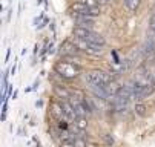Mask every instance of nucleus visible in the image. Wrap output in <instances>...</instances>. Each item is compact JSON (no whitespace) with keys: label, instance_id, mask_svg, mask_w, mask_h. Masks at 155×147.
<instances>
[{"label":"nucleus","instance_id":"nucleus-17","mask_svg":"<svg viewBox=\"0 0 155 147\" xmlns=\"http://www.w3.org/2000/svg\"><path fill=\"white\" fill-rule=\"evenodd\" d=\"M58 127H60L61 130H68V123H66L64 118H63V120H58Z\"/></svg>","mask_w":155,"mask_h":147},{"label":"nucleus","instance_id":"nucleus-1","mask_svg":"<svg viewBox=\"0 0 155 147\" xmlns=\"http://www.w3.org/2000/svg\"><path fill=\"white\" fill-rule=\"evenodd\" d=\"M74 37L77 38H83L86 41H91V43H95V45H100V46H104L106 45V40L101 34L89 29V28H81V26H75L74 31H72Z\"/></svg>","mask_w":155,"mask_h":147},{"label":"nucleus","instance_id":"nucleus-3","mask_svg":"<svg viewBox=\"0 0 155 147\" xmlns=\"http://www.w3.org/2000/svg\"><path fill=\"white\" fill-rule=\"evenodd\" d=\"M54 71L60 74L64 80H72L81 72V65H72V63L61 60L54 66Z\"/></svg>","mask_w":155,"mask_h":147},{"label":"nucleus","instance_id":"nucleus-12","mask_svg":"<svg viewBox=\"0 0 155 147\" xmlns=\"http://www.w3.org/2000/svg\"><path fill=\"white\" fill-rule=\"evenodd\" d=\"M123 3H124V6H126L127 11L135 12V11L138 9L140 3H141V0H123Z\"/></svg>","mask_w":155,"mask_h":147},{"label":"nucleus","instance_id":"nucleus-21","mask_svg":"<svg viewBox=\"0 0 155 147\" xmlns=\"http://www.w3.org/2000/svg\"><path fill=\"white\" fill-rule=\"evenodd\" d=\"M15 71H17V66H15V63H14V66L11 68V75H15Z\"/></svg>","mask_w":155,"mask_h":147},{"label":"nucleus","instance_id":"nucleus-20","mask_svg":"<svg viewBox=\"0 0 155 147\" xmlns=\"http://www.w3.org/2000/svg\"><path fill=\"white\" fill-rule=\"evenodd\" d=\"M9 57H11V49H8V51H6V57H5V63H8V60H9Z\"/></svg>","mask_w":155,"mask_h":147},{"label":"nucleus","instance_id":"nucleus-24","mask_svg":"<svg viewBox=\"0 0 155 147\" xmlns=\"http://www.w3.org/2000/svg\"><path fill=\"white\" fill-rule=\"evenodd\" d=\"M54 25H55L54 22H51V25H49V28L52 29V32H55V26H54Z\"/></svg>","mask_w":155,"mask_h":147},{"label":"nucleus","instance_id":"nucleus-10","mask_svg":"<svg viewBox=\"0 0 155 147\" xmlns=\"http://www.w3.org/2000/svg\"><path fill=\"white\" fill-rule=\"evenodd\" d=\"M91 92H92L97 98L104 100V101L110 98V95H109V92H107L106 86H91Z\"/></svg>","mask_w":155,"mask_h":147},{"label":"nucleus","instance_id":"nucleus-25","mask_svg":"<svg viewBox=\"0 0 155 147\" xmlns=\"http://www.w3.org/2000/svg\"><path fill=\"white\" fill-rule=\"evenodd\" d=\"M11 12H12V9H9V11H8V17H6V20H8V22L11 20Z\"/></svg>","mask_w":155,"mask_h":147},{"label":"nucleus","instance_id":"nucleus-23","mask_svg":"<svg viewBox=\"0 0 155 147\" xmlns=\"http://www.w3.org/2000/svg\"><path fill=\"white\" fill-rule=\"evenodd\" d=\"M35 106H37V107H41V106H43V101H40V100H38V101L35 103Z\"/></svg>","mask_w":155,"mask_h":147},{"label":"nucleus","instance_id":"nucleus-8","mask_svg":"<svg viewBox=\"0 0 155 147\" xmlns=\"http://www.w3.org/2000/svg\"><path fill=\"white\" fill-rule=\"evenodd\" d=\"M60 106H61V109H63V113H64V118L66 120H75L77 118V115H75V112H74V107H72V104L69 103V100H61L60 101Z\"/></svg>","mask_w":155,"mask_h":147},{"label":"nucleus","instance_id":"nucleus-22","mask_svg":"<svg viewBox=\"0 0 155 147\" xmlns=\"http://www.w3.org/2000/svg\"><path fill=\"white\" fill-rule=\"evenodd\" d=\"M38 85H40V81H38V80H35V81H34V86H32V91H34V89H37V88H38Z\"/></svg>","mask_w":155,"mask_h":147},{"label":"nucleus","instance_id":"nucleus-7","mask_svg":"<svg viewBox=\"0 0 155 147\" xmlns=\"http://www.w3.org/2000/svg\"><path fill=\"white\" fill-rule=\"evenodd\" d=\"M72 18H74V22H75L77 26L89 28V29H91V26H92L94 22H95L92 15H72Z\"/></svg>","mask_w":155,"mask_h":147},{"label":"nucleus","instance_id":"nucleus-19","mask_svg":"<svg viewBox=\"0 0 155 147\" xmlns=\"http://www.w3.org/2000/svg\"><path fill=\"white\" fill-rule=\"evenodd\" d=\"M61 147H75V144L74 142H63Z\"/></svg>","mask_w":155,"mask_h":147},{"label":"nucleus","instance_id":"nucleus-9","mask_svg":"<svg viewBox=\"0 0 155 147\" xmlns=\"http://www.w3.org/2000/svg\"><path fill=\"white\" fill-rule=\"evenodd\" d=\"M141 54L146 55V57L155 54V37H147L146 38V41L141 46Z\"/></svg>","mask_w":155,"mask_h":147},{"label":"nucleus","instance_id":"nucleus-14","mask_svg":"<svg viewBox=\"0 0 155 147\" xmlns=\"http://www.w3.org/2000/svg\"><path fill=\"white\" fill-rule=\"evenodd\" d=\"M135 112H137V115L144 117L146 115V106H144V104H141V103H138L137 106H135Z\"/></svg>","mask_w":155,"mask_h":147},{"label":"nucleus","instance_id":"nucleus-6","mask_svg":"<svg viewBox=\"0 0 155 147\" xmlns=\"http://www.w3.org/2000/svg\"><path fill=\"white\" fill-rule=\"evenodd\" d=\"M69 11L72 12V15H91V8L86 6L83 2H74L69 6Z\"/></svg>","mask_w":155,"mask_h":147},{"label":"nucleus","instance_id":"nucleus-13","mask_svg":"<svg viewBox=\"0 0 155 147\" xmlns=\"http://www.w3.org/2000/svg\"><path fill=\"white\" fill-rule=\"evenodd\" d=\"M74 121H75V123H74V124H75V127H77L78 130L83 132V130L87 129V120H86V117H77Z\"/></svg>","mask_w":155,"mask_h":147},{"label":"nucleus","instance_id":"nucleus-18","mask_svg":"<svg viewBox=\"0 0 155 147\" xmlns=\"http://www.w3.org/2000/svg\"><path fill=\"white\" fill-rule=\"evenodd\" d=\"M149 26H150V29H152V32L155 34V12H153V15L150 17V22H149Z\"/></svg>","mask_w":155,"mask_h":147},{"label":"nucleus","instance_id":"nucleus-5","mask_svg":"<svg viewBox=\"0 0 155 147\" xmlns=\"http://www.w3.org/2000/svg\"><path fill=\"white\" fill-rule=\"evenodd\" d=\"M60 49H61V58L68 57V55H78L80 54V49L77 48V45L74 41H64V43H61Z\"/></svg>","mask_w":155,"mask_h":147},{"label":"nucleus","instance_id":"nucleus-26","mask_svg":"<svg viewBox=\"0 0 155 147\" xmlns=\"http://www.w3.org/2000/svg\"><path fill=\"white\" fill-rule=\"evenodd\" d=\"M98 2H103V3H106V2H110V0H98Z\"/></svg>","mask_w":155,"mask_h":147},{"label":"nucleus","instance_id":"nucleus-16","mask_svg":"<svg viewBox=\"0 0 155 147\" xmlns=\"http://www.w3.org/2000/svg\"><path fill=\"white\" fill-rule=\"evenodd\" d=\"M74 144H75V147H86V139L81 138V136H77L75 141H74Z\"/></svg>","mask_w":155,"mask_h":147},{"label":"nucleus","instance_id":"nucleus-4","mask_svg":"<svg viewBox=\"0 0 155 147\" xmlns=\"http://www.w3.org/2000/svg\"><path fill=\"white\" fill-rule=\"evenodd\" d=\"M72 41L77 45V48L80 51H84L86 54H89V55H101L103 54V46H100V45L91 43V41H86V40L77 38V37H74Z\"/></svg>","mask_w":155,"mask_h":147},{"label":"nucleus","instance_id":"nucleus-15","mask_svg":"<svg viewBox=\"0 0 155 147\" xmlns=\"http://www.w3.org/2000/svg\"><path fill=\"white\" fill-rule=\"evenodd\" d=\"M89 8H98V0H80Z\"/></svg>","mask_w":155,"mask_h":147},{"label":"nucleus","instance_id":"nucleus-11","mask_svg":"<svg viewBox=\"0 0 155 147\" xmlns=\"http://www.w3.org/2000/svg\"><path fill=\"white\" fill-rule=\"evenodd\" d=\"M54 94L57 95V98H66V100H69V97L72 95V92H69L66 88H63L60 85H55L54 86Z\"/></svg>","mask_w":155,"mask_h":147},{"label":"nucleus","instance_id":"nucleus-2","mask_svg":"<svg viewBox=\"0 0 155 147\" xmlns=\"http://www.w3.org/2000/svg\"><path fill=\"white\" fill-rule=\"evenodd\" d=\"M84 80L89 86H106L110 81H114L115 78L110 75V72L104 71H91L84 75Z\"/></svg>","mask_w":155,"mask_h":147}]
</instances>
